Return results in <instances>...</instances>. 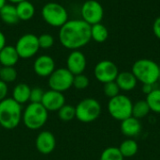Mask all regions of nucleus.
<instances>
[{
    "label": "nucleus",
    "instance_id": "nucleus-33",
    "mask_svg": "<svg viewBox=\"0 0 160 160\" xmlns=\"http://www.w3.org/2000/svg\"><path fill=\"white\" fill-rule=\"evenodd\" d=\"M8 84L0 80V102L8 98Z\"/></svg>",
    "mask_w": 160,
    "mask_h": 160
},
{
    "label": "nucleus",
    "instance_id": "nucleus-17",
    "mask_svg": "<svg viewBox=\"0 0 160 160\" xmlns=\"http://www.w3.org/2000/svg\"><path fill=\"white\" fill-rule=\"evenodd\" d=\"M19 55L15 46L6 45L0 51V65L1 67H14L19 61Z\"/></svg>",
    "mask_w": 160,
    "mask_h": 160
},
{
    "label": "nucleus",
    "instance_id": "nucleus-37",
    "mask_svg": "<svg viewBox=\"0 0 160 160\" xmlns=\"http://www.w3.org/2000/svg\"><path fill=\"white\" fill-rule=\"evenodd\" d=\"M6 2H7V0H0V9L7 4Z\"/></svg>",
    "mask_w": 160,
    "mask_h": 160
},
{
    "label": "nucleus",
    "instance_id": "nucleus-24",
    "mask_svg": "<svg viewBox=\"0 0 160 160\" xmlns=\"http://www.w3.org/2000/svg\"><path fill=\"white\" fill-rule=\"evenodd\" d=\"M150 108L145 100H140L133 104L132 108V117L140 120L146 117L150 112Z\"/></svg>",
    "mask_w": 160,
    "mask_h": 160
},
{
    "label": "nucleus",
    "instance_id": "nucleus-18",
    "mask_svg": "<svg viewBox=\"0 0 160 160\" xmlns=\"http://www.w3.org/2000/svg\"><path fill=\"white\" fill-rule=\"evenodd\" d=\"M115 82L118 85L120 91H130L136 88L138 80L131 72H122L119 73Z\"/></svg>",
    "mask_w": 160,
    "mask_h": 160
},
{
    "label": "nucleus",
    "instance_id": "nucleus-29",
    "mask_svg": "<svg viewBox=\"0 0 160 160\" xmlns=\"http://www.w3.org/2000/svg\"><path fill=\"white\" fill-rule=\"evenodd\" d=\"M103 91H104V94L109 99L113 98V97L120 94V89H119V87H118V85L116 84L115 81H112V82L104 84Z\"/></svg>",
    "mask_w": 160,
    "mask_h": 160
},
{
    "label": "nucleus",
    "instance_id": "nucleus-9",
    "mask_svg": "<svg viewBox=\"0 0 160 160\" xmlns=\"http://www.w3.org/2000/svg\"><path fill=\"white\" fill-rule=\"evenodd\" d=\"M15 48L20 58H30L34 57L40 49L38 44V38L35 34H24L19 38Z\"/></svg>",
    "mask_w": 160,
    "mask_h": 160
},
{
    "label": "nucleus",
    "instance_id": "nucleus-20",
    "mask_svg": "<svg viewBox=\"0 0 160 160\" xmlns=\"http://www.w3.org/2000/svg\"><path fill=\"white\" fill-rule=\"evenodd\" d=\"M16 11L19 20L28 21L33 18L35 14V7L28 0H24L16 5Z\"/></svg>",
    "mask_w": 160,
    "mask_h": 160
},
{
    "label": "nucleus",
    "instance_id": "nucleus-41",
    "mask_svg": "<svg viewBox=\"0 0 160 160\" xmlns=\"http://www.w3.org/2000/svg\"><path fill=\"white\" fill-rule=\"evenodd\" d=\"M0 128H1V126H0Z\"/></svg>",
    "mask_w": 160,
    "mask_h": 160
},
{
    "label": "nucleus",
    "instance_id": "nucleus-35",
    "mask_svg": "<svg viewBox=\"0 0 160 160\" xmlns=\"http://www.w3.org/2000/svg\"><path fill=\"white\" fill-rule=\"evenodd\" d=\"M155 89L154 85H149V84H144L142 85V92L146 95H148L151 91H153V90Z\"/></svg>",
    "mask_w": 160,
    "mask_h": 160
},
{
    "label": "nucleus",
    "instance_id": "nucleus-2",
    "mask_svg": "<svg viewBox=\"0 0 160 160\" xmlns=\"http://www.w3.org/2000/svg\"><path fill=\"white\" fill-rule=\"evenodd\" d=\"M22 118V108L12 98H6L0 102V126L2 128L15 129Z\"/></svg>",
    "mask_w": 160,
    "mask_h": 160
},
{
    "label": "nucleus",
    "instance_id": "nucleus-14",
    "mask_svg": "<svg viewBox=\"0 0 160 160\" xmlns=\"http://www.w3.org/2000/svg\"><path fill=\"white\" fill-rule=\"evenodd\" d=\"M41 105L48 111H58L64 105H66V98L62 92L49 90L45 91Z\"/></svg>",
    "mask_w": 160,
    "mask_h": 160
},
{
    "label": "nucleus",
    "instance_id": "nucleus-22",
    "mask_svg": "<svg viewBox=\"0 0 160 160\" xmlns=\"http://www.w3.org/2000/svg\"><path fill=\"white\" fill-rule=\"evenodd\" d=\"M120 153L122 154V156L124 157V158L126 157H134L139 150V145L137 143V141L133 139H127L124 141L121 142L120 146L118 147Z\"/></svg>",
    "mask_w": 160,
    "mask_h": 160
},
{
    "label": "nucleus",
    "instance_id": "nucleus-3",
    "mask_svg": "<svg viewBox=\"0 0 160 160\" xmlns=\"http://www.w3.org/2000/svg\"><path fill=\"white\" fill-rule=\"evenodd\" d=\"M131 73L142 85H155L159 81V65L152 59L142 58L136 60L132 66Z\"/></svg>",
    "mask_w": 160,
    "mask_h": 160
},
{
    "label": "nucleus",
    "instance_id": "nucleus-26",
    "mask_svg": "<svg viewBox=\"0 0 160 160\" xmlns=\"http://www.w3.org/2000/svg\"><path fill=\"white\" fill-rule=\"evenodd\" d=\"M57 115L62 122H65V123L70 122L74 118H76L75 107L72 105H67L66 104L57 111Z\"/></svg>",
    "mask_w": 160,
    "mask_h": 160
},
{
    "label": "nucleus",
    "instance_id": "nucleus-4",
    "mask_svg": "<svg viewBox=\"0 0 160 160\" xmlns=\"http://www.w3.org/2000/svg\"><path fill=\"white\" fill-rule=\"evenodd\" d=\"M48 112L41 104L30 103L22 111V121L28 129L38 130L47 123Z\"/></svg>",
    "mask_w": 160,
    "mask_h": 160
},
{
    "label": "nucleus",
    "instance_id": "nucleus-27",
    "mask_svg": "<svg viewBox=\"0 0 160 160\" xmlns=\"http://www.w3.org/2000/svg\"><path fill=\"white\" fill-rule=\"evenodd\" d=\"M124 157L120 153L118 147H108L103 150L99 160H124Z\"/></svg>",
    "mask_w": 160,
    "mask_h": 160
},
{
    "label": "nucleus",
    "instance_id": "nucleus-28",
    "mask_svg": "<svg viewBox=\"0 0 160 160\" xmlns=\"http://www.w3.org/2000/svg\"><path fill=\"white\" fill-rule=\"evenodd\" d=\"M17 78V71L14 67H1L0 80L5 83H11Z\"/></svg>",
    "mask_w": 160,
    "mask_h": 160
},
{
    "label": "nucleus",
    "instance_id": "nucleus-13",
    "mask_svg": "<svg viewBox=\"0 0 160 160\" xmlns=\"http://www.w3.org/2000/svg\"><path fill=\"white\" fill-rule=\"evenodd\" d=\"M35 74L40 77H49L55 70V62L53 58L48 55H42L36 58L33 64Z\"/></svg>",
    "mask_w": 160,
    "mask_h": 160
},
{
    "label": "nucleus",
    "instance_id": "nucleus-15",
    "mask_svg": "<svg viewBox=\"0 0 160 160\" xmlns=\"http://www.w3.org/2000/svg\"><path fill=\"white\" fill-rule=\"evenodd\" d=\"M56 146L54 135L50 131H41L36 139V148L42 155H50Z\"/></svg>",
    "mask_w": 160,
    "mask_h": 160
},
{
    "label": "nucleus",
    "instance_id": "nucleus-7",
    "mask_svg": "<svg viewBox=\"0 0 160 160\" xmlns=\"http://www.w3.org/2000/svg\"><path fill=\"white\" fill-rule=\"evenodd\" d=\"M76 119L81 123L89 124L96 121L101 114V106L94 98H84L75 107Z\"/></svg>",
    "mask_w": 160,
    "mask_h": 160
},
{
    "label": "nucleus",
    "instance_id": "nucleus-23",
    "mask_svg": "<svg viewBox=\"0 0 160 160\" xmlns=\"http://www.w3.org/2000/svg\"><path fill=\"white\" fill-rule=\"evenodd\" d=\"M109 37V31L107 27L101 23L91 25V40L97 42H104Z\"/></svg>",
    "mask_w": 160,
    "mask_h": 160
},
{
    "label": "nucleus",
    "instance_id": "nucleus-32",
    "mask_svg": "<svg viewBox=\"0 0 160 160\" xmlns=\"http://www.w3.org/2000/svg\"><path fill=\"white\" fill-rule=\"evenodd\" d=\"M38 38V44H39V48L42 49H49L51 48L53 43H54V39L51 34L45 33V34H41Z\"/></svg>",
    "mask_w": 160,
    "mask_h": 160
},
{
    "label": "nucleus",
    "instance_id": "nucleus-30",
    "mask_svg": "<svg viewBox=\"0 0 160 160\" xmlns=\"http://www.w3.org/2000/svg\"><path fill=\"white\" fill-rule=\"evenodd\" d=\"M89 83H90L89 78L85 74H82L78 75H74L72 87H74L77 90H84L89 86Z\"/></svg>",
    "mask_w": 160,
    "mask_h": 160
},
{
    "label": "nucleus",
    "instance_id": "nucleus-40",
    "mask_svg": "<svg viewBox=\"0 0 160 160\" xmlns=\"http://www.w3.org/2000/svg\"><path fill=\"white\" fill-rule=\"evenodd\" d=\"M0 70H1V65H0Z\"/></svg>",
    "mask_w": 160,
    "mask_h": 160
},
{
    "label": "nucleus",
    "instance_id": "nucleus-25",
    "mask_svg": "<svg viewBox=\"0 0 160 160\" xmlns=\"http://www.w3.org/2000/svg\"><path fill=\"white\" fill-rule=\"evenodd\" d=\"M145 101L148 104L151 111L160 114V89L155 88L153 91L146 95Z\"/></svg>",
    "mask_w": 160,
    "mask_h": 160
},
{
    "label": "nucleus",
    "instance_id": "nucleus-31",
    "mask_svg": "<svg viewBox=\"0 0 160 160\" xmlns=\"http://www.w3.org/2000/svg\"><path fill=\"white\" fill-rule=\"evenodd\" d=\"M44 90L39 88V87H35L31 89L30 92V98L29 102L30 103H35V104H41V101L44 96Z\"/></svg>",
    "mask_w": 160,
    "mask_h": 160
},
{
    "label": "nucleus",
    "instance_id": "nucleus-1",
    "mask_svg": "<svg viewBox=\"0 0 160 160\" xmlns=\"http://www.w3.org/2000/svg\"><path fill=\"white\" fill-rule=\"evenodd\" d=\"M61 44L69 50H79L91 41V25L83 20H68L59 30Z\"/></svg>",
    "mask_w": 160,
    "mask_h": 160
},
{
    "label": "nucleus",
    "instance_id": "nucleus-39",
    "mask_svg": "<svg viewBox=\"0 0 160 160\" xmlns=\"http://www.w3.org/2000/svg\"><path fill=\"white\" fill-rule=\"evenodd\" d=\"M159 81H160V65H159Z\"/></svg>",
    "mask_w": 160,
    "mask_h": 160
},
{
    "label": "nucleus",
    "instance_id": "nucleus-11",
    "mask_svg": "<svg viewBox=\"0 0 160 160\" xmlns=\"http://www.w3.org/2000/svg\"><path fill=\"white\" fill-rule=\"evenodd\" d=\"M104 16L102 5L97 0H87L82 7V17L88 25H93L101 23Z\"/></svg>",
    "mask_w": 160,
    "mask_h": 160
},
{
    "label": "nucleus",
    "instance_id": "nucleus-8",
    "mask_svg": "<svg viewBox=\"0 0 160 160\" xmlns=\"http://www.w3.org/2000/svg\"><path fill=\"white\" fill-rule=\"evenodd\" d=\"M74 75L67 68L55 69L48 77V84L50 90L64 92L73 86Z\"/></svg>",
    "mask_w": 160,
    "mask_h": 160
},
{
    "label": "nucleus",
    "instance_id": "nucleus-36",
    "mask_svg": "<svg viewBox=\"0 0 160 160\" xmlns=\"http://www.w3.org/2000/svg\"><path fill=\"white\" fill-rule=\"evenodd\" d=\"M6 46V37L3 32L0 31V51Z\"/></svg>",
    "mask_w": 160,
    "mask_h": 160
},
{
    "label": "nucleus",
    "instance_id": "nucleus-12",
    "mask_svg": "<svg viewBox=\"0 0 160 160\" xmlns=\"http://www.w3.org/2000/svg\"><path fill=\"white\" fill-rule=\"evenodd\" d=\"M86 58L80 50L72 51L67 58V69L73 75L83 74L86 69Z\"/></svg>",
    "mask_w": 160,
    "mask_h": 160
},
{
    "label": "nucleus",
    "instance_id": "nucleus-5",
    "mask_svg": "<svg viewBox=\"0 0 160 160\" xmlns=\"http://www.w3.org/2000/svg\"><path fill=\"white\" fill-rule=\"evenodd\" d=\"M43 20L52 26L61 27L68 21V14L65 7L56 2H50L43 6L41 9Z\"/></svg>",
    "mask_w": 160,
    "mask_h": 160
},
{
    "label": "nucleus",
    "instance_id": "nucleus-10",
    "mask_svg": "<svg viewBox=\"0 0 160 160\" xmlns=\"http://www.w3.org/2000/svg\"><path fill=\"white\" fill-rule=\"evenodd\" d=\"M94 74L98 81L106 84L116 80L119 74V70L113 61L104 59L97 63L94 69Z\"/></svg>",
    "mask_w": 160,
    "mask_h": 160
},
{
    "label": "nucleus",
    "instance_id": "nucleus-19",
    "mask_svg": "<svg viewBox=\"0 0 160 160\" xmlns=\"http://www.w3.org/2000/svg\"><path fill=\"white\" fill-rule=\"evenodd\" d=\"M31 88L25 83H19L17 84L12 91V99L20 104L21 106L29 102L30 98Z\"/></svg>",
    "mask_w": 160,
    "mask_h": 160
},
{
    "label": "nucleus",
    "instance_id": "nucleus-38",
    "mask_svg": "<svg viewBox=\"0 0 160 160\" xmlns=\"http://www.w3.org/2000/svg\"><path fill=\"white\" fill-rule=\"evenodd\" d=\"M8 1H9L10 3H13V4H18V3H20V2H22V1H24V0H8Z\"/></svg>",
    "mask_w": 160,
    "mask_h": 160
},
{
    "label": "nucleus",
    "instance_id": "nucleus-6",
    "mask_svg": "<svg viewBox=\"0 0 160 160\" xmlns=\"http://www.w3.org/2000/svg\"><path fill=\"white\" fill-rule=\"evenodd\" d=\"M132 108L133 103L131 99L125 94H119L111 98L108 103V111L110 115L120 122L132 116Z\"/></svg>",
    "mask_w": 160,
    "mask_h": 160
},
{
    "label": "nucleus",
    "instance_id": "nucleus-34",
    "mask_svg": "<svg viewBox=\"0 0 160 160\" xmlns=\"http://www.w3.org/2000/svg\"><path fill=\"white\" fill-rule=\"evenodd\" d=\"M153 31H154V34L156 35V37L160 40V16L155 20V22L153 24Z\"/></svg>",
    "mask_w": 160,
    "mask_h": 160
},
{
    "label": "nucleus",
    "instance_id": "nucleus-16",
    "mask_svg": "<svg viewBox=\"0 0 160 160\" xmlns=\"http://www.w3.org/2000/svg\"><path fill=\"white\" fill-rule=\"evenodd\" d=\"M120 130L124 136L128 137V139H132L140 134L142 130V124L138 119L131 116L121 122Z\"/></svg>",
    "mask_w": 160,
    "mask_h": 160
},
{
    "label": "nucleus",
    "instance_id": "nucleus-21",
    "mask_svg": "<svg viewBox=\"0 0 160 160\" xmlns=\"http://www.w3.org/2000/svg\"><path fill=\"white\" fill-rule=\"evenodd\" d=\"M0 18L4 23L8 25H15L20 21L17 15L15 6L8 4H6L0 9Z\"/></svg>",
    "mask_w": 160,
    "mask_h": 160
}]
</instances>
